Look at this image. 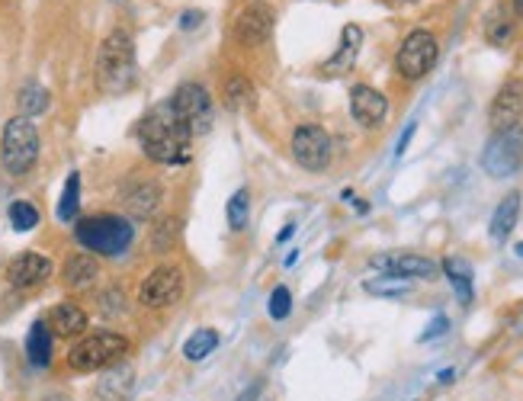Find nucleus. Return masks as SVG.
<instances>
[{
    "mask_svg": "<svg viewBox=\"0 0 523 401\" xmlns=\"http://www.w3.org/2000/svg\"><path fill=\"white\" fill-rule=\"evenodd\" d=\"M373 267L382 270V276H402V280H434L440 273L434 260L418 254H382L373 257Z\"/></svg>",
    "mask_w": 523,
    "mask_h": 401,
    "instance_id": "9b49d317",
    "label": "nucleus"
},
{
    "mask_svg": "<svg viewBox=\"0 0 523 401\" xmlns=\"http://www.w3.org/2000/svg\"><path fill=\"white\" fill-rule=\"evenodd\" d=\"M183 296V273L180 267H158L138 289V299L148 308H167Z\"/></svg>",
    "mask_w": 523,
    "mask_h": 401,
    "instance_id": "9d476101",
    "label": "nucleus"
},
{
    "mask_svg": "<svg viewBox=\"0 0 523 401\" xmlns=\"http://www.w3.org/2000/svg\"><path fill=\"white\" fill-rule=\"evenodd\" d=\"M443 273H446V280L453 283L459 302L469 305L472 302V267L466 264L463 257H446L443 260Z\"/></svg>",
    "mask_w": 523,
    "mask_h": 401,
    "instance_id": "4be33fe9",
    "label": "nucleus"
},
{
    "mask_svg": "<svg viewBox=\"0 0 523 401\" xmlns=\"http://www.w3.org/2000/svg\"><path fill=\"white\" fill-rule=\"evenodd\" d=\"M514 10H517V17H523V0H514Z\"/></svg>",
    "mask_w": 523,
    "mask_h": 401,
    "instance_id": "f704fd0d",
    "label": "nucleus"
},
{
    "mask_svg": "<svg viewBox=\"0 0 523 401\" xmlns=\"http://www.w3.org/2000/svg\"><path fill=\"white\" fill-rule=\"evenodd\" d=\"M110 389H116L113 392V401H122L129 392H132V369H116V373H110L103 379V385H100V392L106 395Z\"/></svg>",
    "mask_w": 523,
    "mask_h": 401,
    "instance_id": "bb28decb",
    "label": "nucleus"
},
{
    "mask_svg": "<svg viewBox=\"0 0 523 401\" xmlns=\"http://www.w3.org/2000/svg\"><path fill=\"white\" fill-rule=\"evenodd\" d=\"M158 203H161V187L155 180H138L135 187L126 193V206H129L132 215H138V219L155 212Z\"/></svg>",
    "mask_w": 523,
    "mask_h": 401,
    "instance_id": "412c9836",
    "label": "nucleus"
},
{
    "mask_svg": "<svg viewBox=\"0 0 523 401\" xmlns=\"http://www.w3.org/2000/svg\"><path fill=\"white\" fill-rule=\"evenodd\" d=\"M225 103L232 106V110H244V106H251L254 103V84L248 81V77H228V84H225Z\"/></svg>",
    "mask_w": 523,
    "mask_h": 401,
    "instance_id": "b1692460",
    "label": "nucleus"
},
{
    "mask_svg": "<svg viewBox=\"0 0 523 401\" xmlns=\"http://www.w3.org/2000/svg\"><path fill=\"white\" fill-rule=\"evenodd\" d=\"M126 350H129V337H122L116 331H97L71 347L68 366L78 369V373H94V369H106L116 360H122Z\"/></svg>",
    "mask_w": 523,
    "mask_h": 401,
    "instance_id": "20e7f679",
    "label": "nucleus"
},
{
    "mask_svg": "<svg viewBox=\"0 0 523 401\" xmlns=\"http://www.w3.org/2000/svg\"><path fill=\"white\" fill-rule=\"evenodd\" d=\"M138 138H142V148L148 158L158 164H183L190 154V142H193L190 129L177 119L171 103H164L145 116L142 129H138Z\"/></svg>",
    "mask_w": 523,
    "mask_h": 401,
    "instance_id": "f257e3e1",
    "label": "nucleus"
},
{
    "mask_svg": "<svg viewBox=\"0 0 523 401\" xmlns=\"http://www.w3.org/2000/svg\"><path fill=\"white\" fill-rule=\"evenodd\" d=\"M292 158L305 171H325L331 164V135L321 126H299L292 135Z\"/></svg>",
    "mask_w": 523,
    "mask_h": 401,
    "instance_id": "1a4fd4ad",
    "label": "nucleus"
},
{
    "mask_svg": "<svg viewBox=\"0 0 523 401\" xmlns=\"http://www.w3.org/2000/svg\"><path fill=\"white\" fill-rule=\"evenodd\" d=\"M39 158V132L26 116L10 119L4 129V145H0V161H4L7 174L23 177L33 171V164Z\"/></svg>",
    "mask_w": 523,
    "mask_h": 401,
    "instance_id": "39448f33",
    "label": "nucleus"
},
{
    "mask_svg": "<svg viewBox=\"0 0 523 401\" xmlns=\"http://www.w3.org/2000/svg\"><path fill=\"white\" fill-rule=\"evenodd\" d=\"M215 347H219V334H215L212 328H203V331H196L187 344H183V357L187 360H206Z\"/></svg>",
    "mask_w": 523,
    "mask_h": 401,
    "instance_id": "393cba45",
    "label": "nucleus"
},
{
    "mask_svg": "<svg viewBox=\"0 0 523 401\" xmlns=\"http://www.w3.org/2000/svg\"><path fill=\"white\" fill-rule=\"evenodd\" d=\"M171 110L177 119L190 129V135H203L212 126V100L206 94V87L199 84H180L177 94L171 97Z\"/></svg>",
    "mask_w": 523,
    "mask_h": 401,
    "instance_id": "6e6552de",
    "label": "nucleus"
},
{
    "mask_svg": "<svg viewBox=\"0 0 523 401\" xmlns=\"http://www.w3.org/2000/svg\"><path fill=\"white\" fill-rule=\"evenodd\" d=\"M482 164L491 177H511L523 167V129L514 126L507 132H495V138L488 142Z\"/></svg>",
    "mask_w": 523,
    "mask_h": 401,
    "instance_id": "0eeeda50",
    "label": "nucleus"
},
{
    "mask_svg": "<svg viewBox=\"0 0 523 401\" xmlns=\"http://www.w3.org/2000/svg\"><path fill=\"white\" fill-rule=\"evenodd\" d=\"M289 308H292L289 289H286V286H276V289L270 292V315H273L276 321H283V318L289 315Z\"/></svg>",
    "mask_w": 523,
    "mask_h": 401,
    "instance_id": "7c9ffc66",
    "label": "nucleus"
},
{
    "mask_svg": "<svg viewBox=\"0 0 523 401\" xmlns=\"http://www.w3.org/2000/svg\"><path fill=\"white\" fill-rule=\"evenodd\" d=\"M366 292H373V296H402V292H408V280H402V276H382V280H369Z\"/></svg>",
    "mask_w": 523,
    "mask_h": 401,
    "instance_id": "c85d7f7f",
    "label": "nucleus"
},
{
    "mask_svg": "<svg viewBox=\"0 0 523 401\" xmlns=\"http://www.w3.org/2000/svg\"><path fill=\"white\" fill-rule=\"evenodd\" d=\"M507 36H511V23L501 20V13H491V20H488V39L501 45Z\"/></svg>",
    "mask_w": 523,
    "mask_h": 401,
    "instance_id": "2f4dec72",
    "label": "nucleus"
},
{
    "mask_svg": "<svg viewBox=\"0 0 523 401\" xmlns=\"http://www.w3.org/2000/svg\"><path fill=\"white\" fill-rule=\"evenodd\" d=\"M414 135V126H408L405 129V135H402V142H398V148H395V154H405V148H408V138Z\"/></svg>",
    "mask_w": 523,
    "mask_h": 401,
    "instance_id": "72a5a7b5",
    "label": "nucleus"
},
{
    "mask_svg": "<svg viewBox=\"0 0 523 401\" xmlns=\"http://www.w3.org/2000/svg\"><path fill=\"white\" fill-rule=\"evenodd\" d=\"M49 328L58 337H78L87 331V312L81 305L65 302V305H55L52 315H49Z\"/></svg>",
    "mask_w": 523,
    "mask_h": 401,
    "instance_id": "dca6fc26",
    "label": "nucleus"
},
{
    "mask_svg": "<svg viewBox=\"0 0 523 401\" xmlns=\"http://www.w3.org/2000/svg\"><path fill=\"white\" fill-rule=\"evenodd\" d=\"M517 215H520V193H507L501 199V206L495 209V215H491V225H488L491 238H495L498 244L507 241V235H511L514 225H517Z\"/></svg>",
    "mask_w": 523,
    "mask_h": 401,
    "instance_id": "a211bd4d",
    "label": "nucleus"
},
{
    "mask_svg": "<svg viewBox=\"0 0 523 401\" xmlns=\"http://www.w3.org/2000/svg\"><path fill=\"white\" fill-rule=\"evenodd\" d=\"M97 74L106 90H126L135 77V45L126 29H116L103 39L100 58H97Z\"/></svg>",
    "mask_w": 523,
    "mask_h": 401,
    "instance_id": "7ed1b4c3",
    "label": "nucleus"
},
{
    "mask_svg": "<svg viewBox=\"0 0 523 401\" xmlns=\"http://www.w3.org/2000/svg\"><path fill=\"white\" fill-rule=\"evenodd\" d=\"M74 235H78V241L87 251L116 257L132 244L135 228L132 222L119 219V215H87V219H81L78 228H74Z\"/></svg>",
    "mask_w": 523,
    "mask_h": 401,
    "instance_id": "f03ea898",
    "label": "nucleus"
},
{
    "mask_svg": "<svg viewBox=\"0 0 523 401\" xmlns=\"http://www.w3.org/2000/svg\"><path fill=\"white\" fill-rule=\"evenodd\" d=\"M437 55H440V45H437L434 33L414 29L395 55V68L402 77H408V81H421V77L430 74V68L437 65Z\"/></svg>",
    "mask_w": 523,
    "mask_h": 401,
    "instance_id": "423d86ee",
    "label": "nucleus"
},
{
    "mask_svg": "<svg viewBox=\"0 0 523 401\" xmlns=\"http://www.w3.org/2000/svg\"><path fill=\"white\" fill-rule=\"evenodd\" d=\"M228 225H232V231H244L251 222V196L248 190H238L232 199H228Z\"/></svg>",
    "mask_w": 523,
    "mask_h": 401,
    "instance_id": "a878e982",
    "label": "nucleus"
},
{
    "mask_svg": "<svg viewBox=\"0 0 523 401\" xmlns=\"http://www.w3.org/2000/svg\"><path fill=\"white\" fill-rule=\"evenodd\" d=\"M7 276L17 289H36L52 276V260L42 254H20L7 267Z\"/></svg>",
    "mask_w": 523,
    "mask_h": 401,
    "instance_id": "2eb2a0df",
    "label": "nucleus"
},
{
    "mask_svg": "<svg viewBox=\"0 0 523 401\" xmlns=\"http://www.w3.org/2000/svg\"><path fill=\"white\" fill-rule=\"evenodd\" d=\"M443 331H446V318H437L434 328H430V331L424 334V341H427V337H434V334H443Z\"/></svg>",
    "mask_w": 523,
    "mask_h": 401,
    "instance_id": "473e14b6",
    "label": "nucleus"
},
{
    "mask_svg": "<svg viewBox=\"0 0 523 401\" xmlns=\"http://www.w3.org/2000/svg\"><path fill=\"white\" fill-rule=\"evenodd\" d=\"M360 45H363V29L360 26H344V36H341V49H337V55L325 65V74H344L353 68V61H357L360 55Z\"/></svg>",
    "mask_w": 523,
    "mask_h": 401,
    "instance_id": "f3484780",
    "label": "nucleus"
},
{
    "mask_svg": "<svg viewBox=\"0 0 523 401\" xmlns=\"http://www.w3.org/2000/svg\"><path fill=\"white\" fill-rule=\"evenodd\" d=\"M10 222L17 231H33L39 225V209L33 203H13L10 206Z\"/></svg>",
    "mask_w": 523,
    "mask_h": 401,
    "instance_id": "cd10ccee",
    "label": "nucleus"
},
{
    "mask_svg": "<svg viewBox=\"0 0 523 401\" xmlns=\"http://www.w3.org/2000/svg\"><path fill=\"white\" fill-rule=\"evenodd\" d=\"M523 119V81H507L491 103V129L507 132Z\"/></svg>",
    "mask_w": 523,
    "mask_h": 401,
    "instance_id": "4468645a",
    "label": "nucleus"
},
{
    "mask_svg": "<svg viewBox=\"0 0 523 401\" xmlns=\"http://www.w3.org/2000/svg\"><path fill=\"white\" fill-rule=\"evenodd\" d=\"M78 206H81V177L71 174V177L65 180V190H61L58 219H61V222H74V219H78Z\"/></svg>",
    "mask_w": 523,
    "mask_h": 401,
    "instance_id": "5701e85b",
    "label": "nucleus"
},
{
    "mask_svg": "<svg viewBox=\"0 0 523 401\" xmlns=\"http://www.w3.org/2000/svg\"><path fill=\"white\" fill-rule=\"evenodd\" d=\"M26 357L33 366H49L52 363V328L49 321H36L26 337Z\"/></svg>",
    "mask_w": 523,
    "mask_h": 401,
    "instance_id": "6ab92c4d",
    "label": "nucleus"
},
{
    "mask_svg": "<svg viewBox=\"0 0 523 401\" xmlns=\"http://www.w3.org/2000/svg\"><path fill=\"white\" fill-rule=\"evenodd\" d=\"M97 273H100V267H97V260L90 257V254H74V257H68V260H65V270H61V276H65V283H68L71 289H87V286H94Z\"/></svg>",
    "mask_w": 523,
    "mask_h": 401,
    "instance_id": "aec40b11",
    "label": "nucleus"
},
{
    "mask_svg": "<svg viewBox=\"0 0 523 401\" xmlns=\"http://www.w3.org/2000/svg\"><path fill=\"white\" fill-rule=\"evenodd\" d=\"M517 254H520V257H523V244H520V248H517Z\"/></svg>",
    "mask_w": 523,
    "mask_h": 401,
    "instance_id": "c9c22d12",
    "label": "nucleus"
},
{
    "mask_svg": "<svg viewBox=\"0 0 523 401\" xmlns=\"http://www.w3.org/2000/svg\"><path fill=\"white\" fill-rule=\"evenodd\" d=\"M350 113H353V119H357L363 129H376L389 116V100L382 97L376 87L357 84L350 90Z\"/></svg>",
    "mask_w": 523,
    "mask_h": 401,
    "instance_id": "ddd939ff",
    "label": "nucleus"
},
{
    "mask_svg": "<svg viewBox=\"0 0 523 401\" xmlns=\"http://www.w3.org/2000/svg\"><path fill=\"white\" fill-rule=\"evenodd\" d=\"M273 33V10L267 4H248L235 20V39L241 45H264Z\"/></svg>",
    "mask_w": 523,
    "mask_h": 401,
    "instance_id": "f8f14e48",
    "label": "nucleus"
},
{
    "mask_svg": "<svg viewBox=\"0 0 523 401\" xmlns=\"http://www.w3.org/2000/svg\"><path fill=\"white\" fill-rule=\"evenodd\" d=\"M20 106L26 116H39V113H45V106H49V94H45L42 87H26L20 94Z\"/></svg>",
    "mask_w": 523,
    "mask_h": 401,
    "instance_id": "c756f323",
    "label": "nucleus"
}]
</instances>
